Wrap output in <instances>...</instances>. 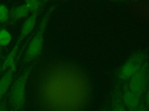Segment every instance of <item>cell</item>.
<instances>
[{"mask_svg": "<svg viewBox=\"0 0 149 111\" xmlns=\"http://www.w3.org/2000/svg\"><path fill=\"white\" fill-rule=\"evenodd\" d=\"M36 94L38 102L45 111L77 110L87 98V83L72 66L52 64L39 74Z\"/></svg>", "mask_w": 149, "mask_h": 111, "instance_id": "obj_1", "label": "cell"}, {"mask_svg": "<svg viewBox=\"0 0 149 111\" xmlns=\"http://www.w3.org/2000/svg\"><path fill=\"white\" fill-rule=\"evenodd\" d=\"M36 62L37 61L26 67L13 84L9 97L10 111H21L23 110L26 98V86L30 73Z\"/></svg>", "mask_w": 149, "mask_h": 111, "instance_id": "obj_2", "label": "cell"}, {"mask_svg": "<svg viewBox=\"0 0 149 111\" xmlns=\"http://www.w3.org/2000/svg\"><path fill=\"white\" fill-rule=\"evenodd\" d=\"M54 9L53 7L49 8L41 21L38 31L29 41L23 60V64L37 61L40 56L42 51L45 31Z\"/></svg>", "mask_w": 149, "mask_h": 111, "instance_id": "obj_3", "label": "cell"}, {"mask_svg": "<svg viewBox=\"0 0 149 111\" xmlns=\"http://www.w3.org/2000/svg\"><path fill=\"white\" fill-rule=\"evenodd\" d=\"M30 39H31V38H29V39L27 40L26 43H25V45L22 49L19 56L16 57V58L15 61H14V62L12 64L11 66H10L8 68V69L6 71V72L0 79V101L3 99L4 95L7 92V91L8 90L9 88L10 87V86L12 83L13 76H14V74L16 70V66L17 64V62L20 57V55H21L22 51H23L24 49L25 48L26 45H27V43L29 42Z\"/></svg>", "mask_w": 149, "mask_h": 111, "instance_id": "obj_4", "label": "cell"}, {"mask_svg": "<svg viewBox=\"0 0 149 111\" xmlns=\"http://www.w3.org/2000/svg\"><path fill=\"white\" fill-rule=\"evenodd\" d=\"M146 81V73L144 70L140 69L132 77L129 84V90L140 96L143 91Z\"/></svg>", "mask_w": 149, "mask_h": 111, "instance_id": "obj_5", "label": "cell"}, {"mask_svg": "<svg viewBox=\"0 0 149 111\" xmlns=\"http://www.w3.org/2000/svg\"><path fill=\"white\" fill-rule=\"evenodd\" d=\"M141 60L139 57H134L126 62L121 70V76L124 79L131 78L140 69Z\"/></svg>", "mask_w": 149, "mask_h": 111, "instance_id": "obj_6", "label": "cell"}, {"mask_svg": "<svg viewBox=\"0 0 149 111\" xmlns=\"http://www.w3.org/2000/svg\"><path fill=\"white\" fill-rule=\"evenodd\" d=\"M40 10L33 13L32 15L28 18H27L23 23L20 35H19L18 38V39L20 42H22L33 31L36 25L37 18L38 14L40 13Z\"/></svg>", "mask_w": 149, "mask_h": 111, "instance_id": "obj_7", "label": "cell"}, {"mask_svg": "<svg viewBox=\"0 0 149 111\" xmlns=\"http://www.w3.org/2000/svg\"><path fill=\"white\" fill-rule=\"evenodd\" d=\"M139 97L132 92L129 89L127 90L123 94L122 101L129 111H133L139 106Z\"/></svg>", "mask_w": 149, "mask_h": 111, "instance_id": "obj_8", "label": "cell"}, {"mask_svg": "<svg viewBox=\"0 0 149 111\" xmlns=\"http://www.w3.org/2000/svg\"><path fill=\"white\" fill-rule=\"evenodd\" d=\"M21 42H20L19 39L17 40L14 47L12 48L10 53L8 54V56L6 58L4 62L2 64L1 68V71H3L6 69H8L14 62V61L16 58V56L18 53V50H19Z\"/></svg>", "mask_w": 149, "mask_h": 111, "instance_id": "obj_9", "label": "cell"}, {"mask_svg": "<svg viewBox=\"0 0 149 111\" xmlns=\"http://www.w3.org/2000/svg\"><path fill=\"white\" fill-rule=\"evenodd\" d=\"M29 9L27 6L24 3L17 7L12 13V17L14 20H19L28 16Z\"/></svg>", "mask_w": 149, "mask_h": 111, "instance_id": "obj_10", "label": "cell"}, {"mask_svg": "<svg viewBox=\"0 0 149 111\" xmlns=\"http://www.w3.org/2000/svg\"><path fill=\"white\" fill-rule=\"evenodd\" d=\"M12 40V36L10 32L5 28L0 30V45L1 46H8Z\"/></svg>", "mask_w": 149, "mask_h": 111, "instance_id": "obj_11", "label": "cell"}, {"mask_svg": "<svg viewBox=\"0 0 149 111\" xmlns=\"http://www.w3.org/2000/svg\"><path fill=\"white\" fill-rule=\"evenodd\" d=\"M42 2L38 1H26L25 4L27 6L29 11L33 13L34 12L40 11L41 10V6L42 5Z\"/></svg>", "mask_w": 149, "mask_h": 111, "instance_id": "obj_12", "label": "cell"}, {"mask_svg": "<svg viewBox=\"0 0 149 111\" xmlns=\"http://www.w3.org/2000/svg\"><path fill=\"white\" fill-rule=\"evenodd\" d=\"M9 19V10L7 7L0 4V23H3Z\"/></svg>", "mask_w": 149, "mask_h": 111, "instance_id": "obj_13", "label": "cell"}, {"mask_svg": "<svg viewBox=\"0 0 149 111\" xmlns=\"http://www.w3.org/2000/svg\"><path fill=\"white\" fill-rule=\"evenodd\" d=\"M111 111H127V109L123 101L118 99L113 102Z\"/></svg>", "mask_w": 149, "mask_h": 111, "instance_id": "obj_14", "label": "cell"}, {"mask_svg": "<svg viewBox=\"0 0 149 111\" xmlns=\"http://www.w3.org/2000/svg\"><path fill=\"white\" fill-rule=\"evenodd\" d=\"M0 111H8L7 103L3 99L0 101Z\"/></svg>", "mask_w": 149, "mask_h": 111, "instance_id": "obj_15", "label": "cell"}, {"mask_svg": "<svg viewBox=\"0 0 149 111\" xmlns=\"http://www.w3.org/2000/svg\"><path fill=\"white\" fill-rule=\"evenodd\" d=\"M133 111H147V109L143 105H139Z\"/></svg>", "mask_w": 149, "mask_h": 111, "instance_id": "obj_16", "label": "cell"}, {"mask_svg": "<svg viewBox=\"0 0 149 111\" xmlns=\"http://www.w3.org/2000/svg\"><path fill=\"white\" fill-rule=\"evenodd\" d=\"M146 102L147 104V106L148 107V109L149 110V90L146 94Z\"/></svg>", "mask_w": 149, "mask_h": 111, "instance_id": "obj_17", "label": "cell"}, {"mask_svg": "<svg viewBox=\"0 0 149 111\" xmlns=\"http://www.w3.org/2000/svg\"><path fill=\"white\" fill-rule=\"evenodd\" d=\"M1 45H0V53H1Z\"/></svg>", "mask_w": 149, "mask_h": 111, "instance_id": "obj_18", "label": "cell"}, {"mask_svg": "<svg viewBox=\"0 0 149 111\" xmlns=\"http://www.w3.org/2000/svg\"><path fill=\"white\" fill-rule=\"evenodd\" d=\"M21 111H24V110H21Z\"/></svg>", "mask_w": 149, "mask_h": 111, "instance_id": "obj_19", "label": "cell"}, {"mask_svg": "<svg viewBox=\"0 0 149 111\" xmlns=\"http://www.w3.org/2000/svg\"><path fill=\"white\" fill-rule=\"evenodd\" d=\"M103 111H107V110H103Z\"/></svg>", "mask_w": 149, "mask_h": 111, "instance_id": "obj_20", "label": "cell"}]
</instances>
